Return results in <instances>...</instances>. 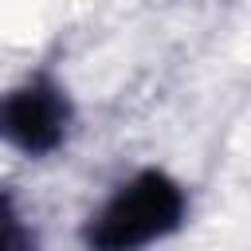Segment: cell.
<instances>
[{"label":"cell","instance_id":"cell-1","mask_svg":"<svg viewBox=\"0 0 251 251\" xmlns=\"http://www.w3.org/2000/svg\"><path fill=\"white\" fill-rule=\"evenodd\" d=\"M184 216V192L165 173H137L122 184L106 208L86 224L90 251H141L153 239L176 231Z\"/></svg>","mask_w":251,"mask_h":251},{"label":"cell","instance_id":"cell-3","mask_svg":"<svg viewBox=\"0 0 251 251\" xmlns=\"http://www.w3.org/2000/svg\"><path fill=\"white\" fill-rule=\"evenodd\" d=\"M0 251H27V231L8 192H0Z\"/></svg>","mask_w":251,"mask_h":251},{"label":"cell","instance_id":"cell-2","mask_svg":"<svg viewBox=\"0 0 251 251\" xmlns=\"http://www.w3.org/2000/svg\"><path fill=\"white\" fill-rule=\"evenodd\" d=\"M67 133V98L55 82L35 78L0 98V137L24 153H51Z\"/></svg>","mask_w":251,"mask_h":251}]
</instances>
